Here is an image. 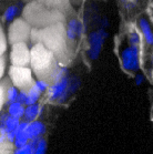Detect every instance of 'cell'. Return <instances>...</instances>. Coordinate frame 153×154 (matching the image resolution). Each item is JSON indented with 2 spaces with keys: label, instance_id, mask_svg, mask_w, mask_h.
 Wrapping results in <instances>:
<instances>
[{
  "label": "cell",
  "instance_id": "cell-9",
  "mask_svg": "<svg viewBox=\"0 0 153 154\" xmlns=\"http://www.w3.org/2000/svg\"><path fill=\"white\" fill-rule=\"evenodd\" d=\"M139 30L148 46H153V29L150 21L142 17L139 19Z\"/></svg>",
  "mask_w": 153,
  "mask_h": 154
},
{
  "label": "cell",
  "instance_id": "cell-23",
  "mask_svg": "<svg viewBox=\"0 0 153 154\" xmlns=\"http://www.w3.org/2000/svg\"><path fill=\"white\" fill-rule=\"evenodd\" d=\"M148 14H149L150 20L152 21V23H153V2L148 7Z\"/></svg>",
  "mask_w": 153,
  "mask_h": 154
},
{
  "label": "cell",
  "instance_id": "cell-24",
  "mask_svg": "<svg viewBox=\"0 0 153 154\" xmlns=\"http://www.w3.org/2000/svg\"><path fill=\"white\" fill-rule=\"evenodd\" d=\"M134 81H136V84H141L142 83V81H143V77L140 73L136 74V75H134Z\"/></svg>",
  "mask_w": 153,
  "mask_h": 154
},
{
  "label": "cell",
  "instance_id": "cell-28",
  "mask_svg": "<svg viewBox=\"0 0 153 154\" xmlns=\"http://www.w3.org/2000/svg\"><path fill=\"white\" fill-rule=\"evenodd\" d=\"M0 122H1V116H0Z\"/></svg>",
  "mask_w": 153,
  "mask_h": 154
},
{
  "label": "cell",
  "instance_id": "cell-22",
  "mask_svg": "<svg viewBox=\"0 0 153 154\" xmlns=\"http://www.w3.org/2000/svg\"><path fill=\"white\" fill-rule=\"evenodd\" d=\"M5 69H6V61H5L4 57L0 56V79L4 77Z\"/></svg>",
  "mask_w": 153,
  "mask_h": 154
},
{
  "label": "cell",
  "instance_id": "cell-17",
  "mask_svg": "<svg viewBox=\"0 0 153 154\" xmlns=\"http://www.w3.org/2000/svg\"><path fill=\"white\" fill-rule=\"evenodd\" d=\"M6 50H7V38L0 26V56H2L6 52Z\"/></svg>",
  "mask_w": 153,
  "mask_h": 154
},
{
  "label": "cell",
  "instance_id": "cell-15",
  "mask_svg": "<svg viewBox=\"0 0 153 154\" xmlns=\"http://www.w3.org/2000/svg\"><path fill=\"white\" fill-rule=\"evenodd\" d=\"M27 92H28V100H27V103H26V105L36 104V103H37V101L39 100V98H40V94L42 93L38 88L36 87V84H33V85H32V87L30 88Z\"/></svg>",
  "mask_w": 153,
  "mask_h": 154
},
{
  "label": "cell",
  "instance_id": "cell-14",
  "mask_svg": "<svg viewBox=\"0 0 153 154\" xmlns=\"http://www.w3.org/2000/svg\"><path fill=\"white\" fill-rule=\"evenodd\" d=\"M18 14H19V7L16 5H11L5 10L4 14H2V20L6 22H12L14 20H16Z\"/></svg>",
  "mask_w": 153,
  "mask_h": 154
},
{
  "label": "cell",
  "instance_id": "cell-25",
  "mask_svg": "<svg viewBox=\"0 0 153 154\" xmlns=\"http://www.w3.org/2000/svg\"><path fill=\"white\" fill-rule=\"evenodd\" d=\"M11 154H26V150H24V146L23 147H20V149H17L16 151H14Z\"/></svg>",
  "mask_w": 153,
  "mask_h": 154
},
{
  "label": "cell",
  "instance_id": "cell-16",
  "mask_svg": "<svg viewBox=\"0 0 153 154\" xmlns=\"http://www.w3.org/2000/svg\"><path fill=\"white\" fill-rule=\"evenodd\" d=\"M20 119L8 114L7 120H6V125H5V129L7 130V133H9V132H17V129L19 124H20Z\"/></svg>",
  "mask_w": 153,
  "mask_h": 154
},
{
  "label": "cell",
  "instance_id": "cell-19",
  "mask_svg": "<svg viewBox=\"0 0 153 154\" xmlns=\"http://www.w3.org/2000/svg\"><path fill=\"white\" fill-rule=\"evenodd\" d=\"M35 84H36V87L38 88L41 92H45L49 89V87H50V84H49L48 81L41 80V79H38V80L35 82Z\"/></svg>",
  "mask_w": 153,
  "mask_h": 154
},
{
  "label": "cell",
  "instance_id": "cell-1",
  "mask_svg": "<svg viewBox=\"0 0 153 154\" xmlns=\"http://www.w3.org/2000/svg\"><path fill=\"white\" fill-rule=\"evenodd\" d=\"M30 68L38 79L48 82L49 80L53 82L57 71L59 69L55 63L52 51L48 49L42 42H37L31 48Z\"/></svg>",
  "mask_w": 153,
  "mask_h": 154
},
{
  "label": "cell",
  "instance_id": "cell-8",
  "mask_svg": "<svg viewBox=\"0 0 153 154\" xmlns=\"http://www.w3.org/2000/svg\"><path fill=\"white\" fill-rule=\"evenodd\" d=\"M83 31V25L79 19H71L68 22L66 28V37L70 41L76 40L78 37H80Z\"/></svg>",
  "mask_w": 153,
  "mask_h": 154
},
{
  "label": "cell",
  "instance_id": "cell-27",
  "mask_svg": "<svg viewBox=\"0 0 153 154\" xmlns=\"http://www.w3.org/2000/svg\"><path fill=\"white\" fill-rule=\"evenodd\" d=\"M0 154H2V151H1V146H0Z\"/></svg>",
  "mask_w": 153,
  "mask_h": 154
},
{
  "label": "cell",
  "instance_id": "cell-13",
  "mask_svg": "<svg viewBox=\"0 0 153 154\" xmlns=\"http://www.w3.org/2000/svg\"><path fill=\"white\" fill-rule=\"evenodd\" d=\"M19 92L20 90L14 85H9L6 89V104L10 105L11 103L18 101V97H19Z\"/></svg>",
  "mask_w": 153,
  "mask_h": 154
},
{
  "label": "cell",
  "instance_id": "cell-20",
  "mask_svg": "<svg viewBox=\"0 0 153 154\" xmlns=\"http://www.w3.org/2000/svg\"><path fill=\"white\" fill-rule=\"evenodd\" d=\"M6 104V88L0 85V111L2 110V106Z\"/></svg>",
  "mask_w": 153,
  "mask_h": 154
},
{
  "label": "cell",
  "instance_id": "cell-11",
  "mask_svg": "<svg viewBox=\"0 0 153 154\" xmlns=\"http://www.w3.org/2000/svg\"><path fill=\"white\" fill-rule=\"evenodd\" d=\"M41 109L37 103L36 104H31V105H27V108L24 110V116L23 118L26 119L27 122H32L35 121L38 116H40L41 113Z\"/></svg>",
  "mask_w": 153,
  "mask_h": 154
},
{
  "label": "cell",
  "instance_id": "cell-2",
  "mask_svg": "<svg viewBox=\"0 0 153 154\" xmlns=\"http://www.w3.org/2000/svg\"><path fill=\"white\" fill-rule=\"evenodd\" d=\"M118 56L122 70L136 75L142 69V47L130 43L126 38L122 39L118 45Z\"/></svg>",
  "mask_w": 153,
  "mask_h": 154
},
{
  "label": "cell",
  "instance_id": "cell-3",
  "mask_svg": "<svg viewBox=\"0 0 153 154\" xmlns=\"http://www.w3.org/2000/svg\"><path fill=\"white\" fill-rule=\"evenodd\" d=\"M79 81L76 79H70L68 75L61 77L53 81L52 84L48 89V98L52 102H64L69 98L70 94H72L79 87Z\"/></svg>",
  "mask_w": 153,
  "mask_h": 154
},
{
  "label": "cell",
  "instance_id": "cell-12",
  "mask_svg": "<svg viewBox=\"0 0 153 154\" xmlns=\"http://www.w3.org/2000/svg\"><path fill=\"white\" fill-rule=\"evenodd\" d=\"M24 110H26L24 105L17 101L9 105V108H8V114L11 116H14V118H18V119H21L24 116Z\"/></svg>",
  "mask_w": 153,
  "mask_h": 154
},
{
  "label": "cell",
  "instance_id": "cell-6",
  "mask_svg": "<svg viewBox=\"0 0 153 154\" xmlns=\"http://www.w3.org/2000/svg\"><path fill=\"white\" fill-rule=\"evenodd\" d=\"M107 37L108 32L105 29H98L90 32L88 37V57L91 60H95L99 58Z\"/></svg>",
  "mask_w": 153,
  "mask_h": 154
},
{
  "label": "cell",
  "instance_id": "cell-21",
  "mask_svg": "<svg viewBox=\"0 0 153 154\" xmlns=\"http://www.w3.org/2000/svg\"><path fill=\"white\" fill-rule=\"evenodd\" d=\"M27 100H28V92L24 91V90H20V92H19V97H18V102H20L21 104L26 105Z\"/></svg>",
  "mask_w": 153,
  "mask_h": 154
},
{
  "label": "cell",
  "instance_id": "cell-5",
  "mask_svg": "<svg viewBox=\"0 0 153 154\" xmlns=\"http://www.w3.org/2000/svg\"><path fill=\"white\" fill-rule=\"evenodd\" d=\"M31 27L24 19H16L9 26L8 39L11 45L17 42H27L31 37Z\"/></svg>",
  "mask_w": 153,
  "mask_h": 154
},
{
  "label": "cell",
  "instance_id": "cell-18",
  "mask_svg": "<svg viewBox=\"0 0 153 154\" xmlns=\"http://www.w3.org/2000/svg\"><path fill=\"white\" fill-rule=\"evenodd\" d=\"M47 152V141L43 137H40L37 146H36L35 154H45Z\"/></svg>",
  "mask_w": 153,
  "mask_h": 154
},
{
  "label": "cell",
  "instance_id": "cell-26",
  "mask_svg": "<svg viewBox=\"0 0 153 154\" xmlns=\"http://www.w3.org/2000/svg\"><path fill=\"white\" fill-rule=\"evenodd\" d=\"M151 78H152V81H153V64H152V70H151Z\"/></svg>",
  "mask_w": 153,
  "mask_h": 154
},
{
  "label": "cell",
  "instance_id": "cell-10",
  "mask_svg": "<svg viewBox=\"0 0 153 154\" xmlns=\"http://www.w3.org/2000/svg\"><path fill=\"white\" fill-rule=\"evenodd\" d=\"M27 135L29 140L36 139V137H41V135L45 132V125L41 121H32L28 123V126L26 129Z\"/></svg>",
  "mask_w": 153,
  "mask_h": 154
},
{
  "label": "cell",
  "instance_id": "cell-4",
  "mask_svg": "<svg viewBox=\"0 0 153 154\" xmlns=\"http://www.w3.org/2000/svg\"><path fill=\"white\" fill-rule=\"evenodd\" d=\"M31 68L29 67H18V66H11L9 68V78L14 87H17L19 90L28 91L29 89L35 84L36 81L32 77Z\"/></svg>",
  "mask_w": 153,
  "mask_h": 154
},
{
  "label": "cell",
  "instance_id": "cell-7",
  "mask_svg": "<svg viewBox=\"0 0 153 154\" xmlns=\"http://www.w3.org/2000/svg\"><path fill=\"white\" fill-rule=\"evenodd\" d=\"M31 49H29L27 42H17L12 45L10 52V61L12 66L28 67L30 66Z\"/></svg>",
  "mask_w": 153,
  "mask_h": 154
}]
</instances>
